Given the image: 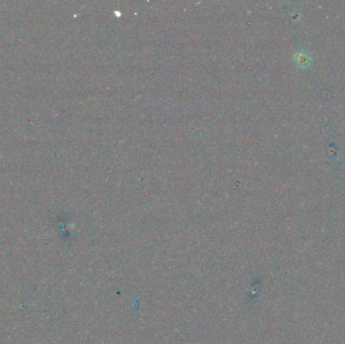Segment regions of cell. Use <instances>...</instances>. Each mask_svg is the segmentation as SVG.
Returning a JSON list of instances; mask_svg holds the SVG:
<instances>
[{"instance_id":"1","label":"cell","mask_w":345,"mask_h":344,"mask_svg":"<svg viewBox=\"0 0 345 344\" xmlns=\"http://www.w3.org/2000/svg\"><path fill=\"white\" fill-rule=\"evenodd\" d=\"M311 56L305 52V51H300L298 52L297 54H296L295 56V61H296V64L301 66V67H306L308 65H310L311 63Z\"/></svg>"}]
</instances>
